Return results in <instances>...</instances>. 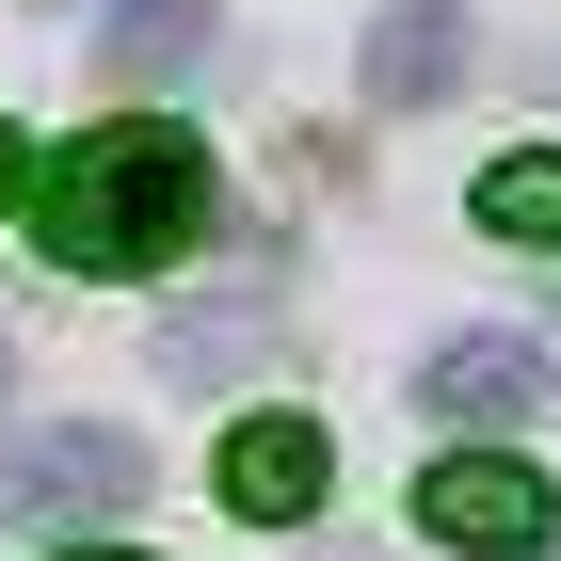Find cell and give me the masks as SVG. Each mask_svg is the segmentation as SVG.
<instances>
[{
    "mask_svg": "<svg viewBox=\"0 0 561 561\" xmlns=\"http://www.w3.org/2000/svg\"><path fill=\"white\" fill-rule=\"evenodd\" d=\"M33 241L65 273H176L193 241H209V145L161 129V113L81 129L65 161H48V193H33Z\"/></svg>",
    "mask_w": 561,
    "mask_h": 561,
    "instance_id": "6da1fadb",
    "label": "cell"
},
{
    "mask_svg": "<svg viewBox=\"0 0 561 561\" xmlns=\"http://www.w3.org/2000/svg\"><path fill=\"white\" fill-rule=\"evenodd\" d=\"M417 529L449 561H546L561 497H546V466H514V449H449V466L417 481Z\"/></svg>",
    "mask_w": 561,
    "mask_h": 561,
    "instance_id": "7a4b0ae2",
    "label": "cell"
},
{
    "mask_svg": "<svg viewBox=\"0 0 561 561\" xmlns=\"http://www.w3.org/2000/svg\"><path fill=\"white\" fill-rule=\"evenodd\" d=\"M129 497H145V449L113 417H65V433H16V449H0V514H33V529L129 514Z\"/></svg>",
    "mask_w": 561,
    "mask_h": 561,
    "instance_id": "3957f363",
    "label": "cell"
},
{
    "mask_svg": "<svg viewBox=\"0 0 561 561\" xmlns=\"http://www.w3.org/2000/svg\"><path fill=\"white\" fill-rule=\"evenodd\" d=\"M417 401H433L449 433H514V417L561 401V369H546V337H449V353L417 369Z\"/></svg>",
    "mask_w": 561,
    "mask_h": 561,
    "instance_id": "277c9868",
    "label": "cell"
},
{
    "mask_svg": "<svg viewBox=\"0 0 561 561\" xmlns=\"http://www.w3.org/2000/svg\"><path fill=\"white\" fill-rule=\"evenodd\" d=\"M321 481H337V449H321V433H305V417H241V433H225V497H241V514H257V529L321 514Z\"/></svg>",
    "mask_w": 561,
    "mask_h": 561,
    "instance_id": "5b68a950",
    "label": "cell"
},
{
    "mask_svg": "<svg viewBox=\"0 0 561 561\" xmlns=\"http://www.w3.org/2000/svg\"><path fill=\"white\" fill-rule=\"evenodd\" d=\"M481 48H466V0H401V16H369V96L386 113H417V96H449Z\"/></svg>",
    "mask_w": 561,
    "mask_h": 561,
    "instance_id": "8992f818",
    "label": "cell"
},
{
    "mask_svg": "<svg viewBox=\"0 0 561 561\" xmlns=\"http://www.w3.org/2000/svg\"><path fill=\"white\" fill-rule=\"evenodd\" d=\"M209 16L225 0H113V33H96V65H113V81H176V65H209Z\"/></svg>",
    "mask_w": 561,
    "mask_h": 561,
    "instance_id": "52a82bcc",
    "label": "cell"
},
{
    "mask_svg": "<svg viewBox=\"0 0 561 561\" xmlns=\"http://www.w3.org/2000/svg\"><path fill=\"white\" fill-rule=\"evenodd\" d=\"M257 353H273L257 305H176V321H161V369H176V386H225V369H257Z\"/></svg>",
    "mask_w": 561,
    "mask_h": 561,
    "instance_id": "ba28073f",
    "label": "cell"
},
{
    "mask_svg": "<svg viewBox=\"0 0 561 561\" xmlns=\"http://www.w3.org/2000/svg\"><path fill=\"white\" fill-rule=\"evenodd\" d=\"M481 225H497V241H561V145H529V161L481 176Z\"/></svg>",
    "mask_w": 561,
    "mask_h": 561,
    "instance_id": "9c48e42d",
    "label": "cell"
},
{
    "mask_svg": "<svg viewBox=\"0 0 561 561\" xmlns=\"http://www.w3.org/2000/svg\"><path fill=\"white\" fill-rule=\"evenodd\" d=\"M16 193H33V161H16V129H0V209H16Z\"/></svg>",
    "mask_w": 561,
    "mask_h": 561,
    "instance_id": "30bf717a",
    "label": "cell"
},
{
    "mask_svg": "<svg viewBox=\"0 0 561 561\" xmlns=\"http://www.w3.org/2000/svg\"><path fill=\"white\" fill-rule=\"evenodd\" d=\"M65 561H129V546H65Z\"/></svg>",
    "mask_w": 561,
    "mask_h": 561,
    "instance_id": "8fae6325",
    "label": "cell"
},
{
    "mask_svg": "<svg viewBox=\"0 0 561 561\" xmlns=\"http://www.w3.org/2000/svg\"><path fill=\"white\" fill-rule=\"evenodd\" d=\"M33 16H65V0H33Z\"/></svg>",
    "mask_w": 561,
    "mask_h": 561,
    "instance_id": "7c38bea8",
    "label": "cell"
}]
</instances>
